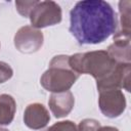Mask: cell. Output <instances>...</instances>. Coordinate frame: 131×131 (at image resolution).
I'll list each match as a JSON object with an SVG mask.
<instances>
[{
    "mask_svg": "<svg viewBox=\"0 0 131 131\" xmlns=\"http://www.w3.org/2000/svg\"><path fill=\"white\" fill-rule=\"evenodd\" d=\"M29 17L32 27L40 30L59 24L62 18V11L60 6L54 1H38Z\"/></svg>",
    "mask_w": 131,
    "mask_h": 131,
    "instance_id": "4",
    "label": "cell"
},
{
    "mask_svg": "<svg viewBox=\"0 0 131 131\" xmlns=\"http://www.w3.org/2000/svg\"><path fill=\"white\" fill-rule=\"evenodd\" d=\"M43 131H78L77 126L72 121H60Z\"/></svg>",
    "mask_w": 131,
    "mask_h": 131,
    "instance_id": "13",
    "label": "cell"
},
{
    "mask_svg": "<svg viewBox=\"0 0 131 131\" xmlns=\"http://www.w3.org/2000/svg\"><path fill=\"white\" fill-rule=\"evenodd\" d=\"M0 131H9L8 129H5V128H0Z\"/></svg>",
    "mask_w": 131,
    "mask_h": 131,
    "instance_id": "17",
    "label": "cell"
},
{
    "mask_svg": "<svg viewBox=\"0 0 131 131\" xmlns=\"http://www.w3.org/2000/svg\"><path fill=\"white\" fill-rule=\"evenodd\" d=\"M130 6H131V2L129 0L119 2L121 30L118 32H120V33L130 34V32H131V30H130Z\"/></svg>",
    "mask_w": 131,
    "mask_h": 131,
    "instance_id": "11",
    "label": "cell"
},
{
    "mask_svg": "<svg viewBox=\"0 0 131 131\" xmlns=\"http://www.w3.org/2000/svg\"><path fill=\"white\" fill-rule=\"evenodd\" d=\"M16 103L14 98L9 94L0 95V126L9 125L15 115Z\"/></svg>",
    "mask_w": 131,
    "mask_h": 131,
    "instance_id": "10",
    "label": "cell"
},
{
    "mask_svg": "<svg viewBox=\"0 0 131 131\" xmlns=\"http://www.w3.org/2000/svg\"><path fill=\"white\" fill-rule=\"evenodd\" d=\"M49 121L50 115L42 103H31L24 112V123L30 129L40 130L44 128Z\"/></svg>",
    "mask_w": 131,
    "mask_h": 131,
    "instance_id": "8",
    "label": "cell"
},
{
    "mask_svg": "<svg viewBox=\"0 0 131 131\" xmlns=\"http://www.w3.org/2000/svg\"><path fill=\"white\" fill-rule=\"evenodd\" d=\"M79 74L74 72L69 64V55L54 56L49 68L41 76V86L52 93L64 92L71 89L79 78Z\"/></svg>",
    "mask_w": 131,
    "mask_h": 131,
    "instance_id": "3",
    "label": "cell"
},
{
    "mask_svg": "<svg viewBox=\"0 0 131 131\" xmlns=\"http://www.w3.org/2000/svg\"><path fill=\"white\" fill-rule=\"evenodd\" d=\"M98 131H119V129L112 126H103V127H100Z\"/></svg>",
    "mask_w": 131,
    "mask_h": 131,
    "instance_id": "16",
    "label": "cell"
},
{
    "mask_svg": "<svg viewBox=\"0 0 131 131\" xmlns=\"http://www.w3.org/2000/svg\"><path fill=\"white\" fill-rule=\"evenodd\" d=\"M43 33L32 26H24L18 29L13 38L15 48L26 54L37 52L43 45Z\"/></svg>",
    "mask_w": 131,
    "mask_h": 131,
    "instance_id": "6",
    "label": "cell"
},
{
    "mask_svg": "<svg viewBox=\"0 0 131 131\" xmlns=\"http://www.w3.org/2000/svg\"><path fill=\"white\" fill-rule=\"evenodd\" d=\"M38 3L37 0H33V1H15V7L17 12L24 16V17H29L32 9L34 8V6Z\"/></svg>",
    "mask_w": 131,
    "mask_h": 131,
    "instance_id": "12",
    "label": "cell"
},
{
    "mask_svg": "<svg viewBox=\"0 0 131 131\" xmlns=\"http://www.w3.org/2000/svg\"><path fill=\"white\" fill-rule=\"evenodd\" d=\"M130 34L116 32L114 42L108 46L106 52L117 63H130Z\"/></svg>",
    "mask_w": 131,
    "mask_h": 131,
    "instance_id": "7",
    "label": "cell"
},
{
    "mask_svg": "<svg viewBox=\"0 0 131 131\" xmlns=\"http://www.w3.org/2000/svg\"><path fill=\"white\" fill-rule=\"evenodd\" d=\"M69 64L79 75H91L96 81V86L105 82L116 72L119 66L108 55L106 50L75 53L69 56Z\"/></svg>",
    "mask_w": 131,
    "mask_h": 131,
    "instance_id": "2",
    "label": "cell"
},
{
    "mask_svg": "<svg viewBox=\"0 0 131 131\" xmlns=\"http://www.w3.org/2000/svg\"><path fill=\"white\" fill-rule=\"evenodd\" d=\"M98 92V106L102 115L114 119L125 112L127 102L121 89H104Z\"/></svg>",
    "mask_w": 131,
    "mask_h": 131,
    "instance_id": "5",
    "label": "cell"
},
{
    "mask_svg": "<svg viewBox=\"0 0 131 131\" xmlns=\"http://www.w3.org/2000/svg\"><path fill=\"white\" fill-rule=\"evenodd\" d=\"M100 123L94 119H84L78 125V131H98Z\"/></svg>",
    "mask_w": 131,
    "mask_h": 131,
    "instance_id": "14",
    "label": "cell"
},
{
    "mask_svg": "<svg viewBox=\"0 0 131 131\" xmlns=\"http://www.w3.org/2000/svg\"><path fill=\"white\" fill-rule=\"evenodd\" d=\"M48 105L55 118H63L72 112L75 105V97L70 90L64 92L52 93L49 97Z\"/></svg>",
    "mask_w": 131,
    "mask_h": 131,
    "instance_id": "9",
    "label": "cell"
},
{
    "mask_svg": "<svg viewBox=\"0 0 131 131\" xmlns=\"http://www.w3.org/2000/svg\"><path fill=\"white\" fill-rule=\"evenodd\" d=\"M13 75V70L11 69V67L4 62V61H0V84L8 81Z\"/></svg>",
    "mask_w": 131,
    "mask_h": 131,
    "instance_id": "15",
    "label": "cell"
},
{
    "mask_svg": "<svg viewBox=\"0 0 131 131\" xmlns=\"http://www.w3.org/2000/svg\"><path fill=\"white\" fill-rule=\"evenodd\" d=\"M117 27V14L103 0L79 1L70 12V33L81 45L102 43Z\"/></svg>",
    "mask_w": 131,
    "mask_h": 131,
    "instance_id": "1",
    "label": "cell"
}]
</instances>
